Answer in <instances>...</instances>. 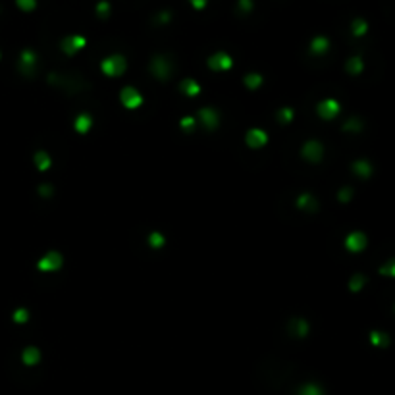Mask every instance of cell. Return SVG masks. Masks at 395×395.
I'll list each match as a JSON object with an SVG mask.
<instances>
[{
    "instance_id": "6da1fadb",
    "label": "cell",
    "mask_w": 395,
    "mask_h": 395,
    "mask_svg": "<svg viewBox=\"0 0 395 395\" xmlns=\"http://www.w3.org/2000/svg\"><path fill=\"white\" fill-rule=\"evenodd\" d=\"M101 68L108 77H118L126 71V58L120 54H114L110 58H106Z\"/></svg>"
},
{
    "instance_id": "7a4b0ae2",
    "label": "cell",
    "mask_w": 395,
    "mask_h": 395,
    "mask_svg": "<svg viewBox=\"0 0 395 395\" xmlns=\"http://www.w3.org/2000/svg\"><path fill=\"white\" fill-rule=\"evenodd\" d=\"M87 45V39L85 37H81V35H70V37H66V39L62 41V50L66 52L68 56L71 54H75L77 50H81V48Z\"/></svg>"
},
{
    "instance_id": "3957f363",
    "label": "cell",
    "mask_w": 395,
    "mask_h": 395,
    "mask_svg": "<svg viewBox=\"0 0 395 395\" xmlns=\"http://www.w3.org/2000/svg\"><path fill=\"white\" fill-rule=\"evenodd\" d=\"M120 101L126 108H139L143 104V96L135 91L133 87H126L120 95Z\"/></svg>"
},
{
    "instance_id": "277c9868",
    "label": "cell",
    "mask_w": 395,
    "mask_h": 395,
    "mask_svg": "<svg viewBox=\"0 0 395 395\" xmlns=\"http://www.w3.org/2000/svg\"><path fill=\"white\" fill-rule=\"evenodd\" d=\"M62 266V254L52 251V253L45 254L39 261V270H45V272H54Z\"/></svg>"
},
{
    "instance_id": "5b68a950",
    "label": "cell",
    "mask_w": 395,
    "mask_h": 395,
    "mask_svg": "<svg viewBox=\"0 0 395 395\" xmlns=\"http://www.w3.org/2000/svg\"><path fill=\"white\" fill-rule=\"evenodd\" d=\"M231 56L226 54V52H216L214 56H210V60H208V66L216 71H226L231 68Z\"/></svg>"
},
{
    "instance_id": "8992f818",
    "label": "cell",
    "mask_w": 395,
    "mask_h": 395,
    "mask_svg": "<svg viewBox=\"0 0 395 395\" xmlns=\"http://www.w3.org/2000/svg\"><path fill=\"white\" fill-rule=\"evenodd\" d=\"M245 141H247V145H249L251 149H261V147H264V145H266L268 137H266V133H264L262 129H251V131H247Z\"/></svg>"
},
{
    "instance_id": "52a82bcc",
    "label": "cell",
    "mask_w": 395,
    "mask_h": 395,
    "mask_svg": "<svg viewBox=\"0 0 395 395\" xmlns=\"http://www.w3.org/2000/svg\"><path fill=\"white\" fill-rule=\"evenodd\" d=\"M303 156L310 160V162H316V160H320L322 156V147H320V143L316 141H308L305 147H303Z\"/></svg>"
},
{
    "instance_id": "ba28073f",
    "label": "cell",
    "mask_w": 395,
    "mask_h": 395,
    "mask_svg": "<svg viewBox=\"0 0 395 395\" xmlns=\"http://www.w3.org/2000/svg\"><path fill=\"white\" fill-rule=\"evenodd\" d=\"M199 118L203 122V126L208 127V129H214L218 126V112L212 110V108H203L199 112Z\"/></svg>"
},
{
    "instance_id": "9c48e42d",
    "label": "cell",
    "mask_w": 395,
    "mask_h": 395,
    "mask_svg": "<svg viewBox=\"0 0 395 395\" xmlns=\"http://www.w3.org/2000/svg\"><path fill=\"white\" fill-rule=\"evenodd\" d=\"M338 112H340V104L335 103V101H324L318 106V114L324 120H332Z\"/></svg>"
},
{
    "instance_id": "30bf717a",
    "label": "cell",
    "mask_w": 395,
    "mask_h": 395,
    "mask_svg": "<svg viewBox=\"0 0 395 395\" xmlns=\"http://www.w3.org/2000/svg\"><path fill=\"white\" fill-rule=\"evenodd\" d=\"M150 70H152V73H154L156 77L164 79L168 77V73H170V66H168V62L164 58H154L152 64H150Z\"/></svg>"
},
{
    "instance_id": "8fae6325",
    "label": "cell",
    "mask_w": 395,
    "mask_h": 395,
    "mask_svg": "<svg viewBox=\"0 0 395 395\" xmlns=\"http://www.w3.org/2000/svg\"><path fill=\"white\" fill-rule=\"evenodd\" d=\"M91 126H93V120H91L89 114H79L77 118H75V122H73V127H75L77 133H87L89 129H91Z\"/></svg>"
},
{
    "instance_id": "7c38bea8",
    "label": "cell",
    "mask_w": 395,
    "mask_h": 395,
    "mask_svg": "<svg viewBox=\"0 0 395 395\" xmlns=\"http://www.w3.org/2000/svg\"><path fill=\"white\" fill-rule=\"evenodd\" d=\"M328 47H330V43H328L326 37H314L312 43H310V50H312L314 54H322V52H326Z\"/></svg>"
},
{
    "instance_id": "4fadbf2b",
    "label": "cell",
    "mask_w": 395,
    "mask_h": 395,
    "mask_svg": "<svg viewBox=\"0 0 395 395\" xmlns=\"http://www.w3.org/2000/svg\"><path fill=\"white\" fill-rule=\"evenodd\" d=\"M41 361V353H39V349H35V347H27L24 351V363L25 364H37Z\"/></svg>"
},
{
    "instance_id": "5bb4252c",
    "label": "cell",
    "mask_w": 395,
    "mask_h": 395,
    "mask_svg": "<svg viewBox=\"0 0 395 395\" xmlns=\"http://www.w3.org/2000/svg\"><path fill=\"white\" fill-rule=\"evenodd\" d=\"M182 91L185 93V95L195 96V95H199L201 87L197 85V81H193V79H183L182 81Z\"/></svg>"
},
{
    "instance_id": "9a60e30c",
    "label": "cell",
    "mask_w": 395,
    "mask_h": 395,
    "mask_svg": "<svg viewBox=\"0 0 395 395\" xmlns=\"http://www.w3.org/2000/svg\"><path fill=\"white\" fill-rule=\"evenodd\" d=\"M35 62H37V56H35L33 50H24V52H22V68H24V70H31L33 66H35Z\"/></svg>"
},
{
    "instance_id": "2e32d148",
    "label": "cell",
    "mask_w": 395,
    "mask_h": 395,
    "mask_svg": "<svg viewBox=\"0 0 395 395\" xmlns=\"http://www.w3.org/2000/svg\"><path fill=\"white\" fill-rule=\"evenodd\" d=\"M35 164H37L39 170H48L50 168V156L47 152H37L35 154Z\"/></svg>"
},
{
    "instance_id": "e0dca14e",
    "label": "cell",
    "mask_w": 395,
    "mask_h": 395,
    "mask_svg": "<svg viewBox=\"0 0 395 395\" xmlns=\"http://www.w3.org/2000/svg\"><path fill=\"white\" fill-rule=\"evenodd\" d=\"M16 6L22 12H33L37 8V0H16Z\"/></svg>"
},
{
    "instance_id": "ac0fdd59",
    "label": "cell",
    "mask_w": 395,
    "mask_h": 395,
    "mask_svg": "<svg viewBox=\"0 0 395 395\" xmlns=\"http://www.w3.org/2000/svg\"><path fill=\"white\" fill-rule=\"evenodd\" d=\"M261 83H262V77L259 75V73H249V75L245 77V85L249 89H256Z\"/></svg>"
},
{
    "instance_id": "d6986e66",
    "label": "cell",
    "mask_w": 395,
    "mask_h": 395,
    "mask_svg": "<svg viewBox=\"0 0 395 395\" xmlns=\"http://www.w3.org/2000/svg\"><path fill=\"white\" fill-rule=\"evenodd\" d=\"M347 247H349V249H353V251L361 249V247H363V237L357 235V233H355V235H351L347 239Z\"/></svg>"
},
{
    "instance_id": "ffe728a7",
    "label": "cell",
    "mask_w": 395,
    "mask_h": 395,
    "mask_svg": "<svg viewBox=\"0 0 395 395\" xmlns=\"http://www.w3.org/2000/svg\"><path fill=\"white\" fill-rule=\"evenodd\" d=\"M299 395H322V391H320L314 384H307L305 387H301Z\"/></svg>"
},
{
    "instance_id": "44dd1931",
    "label": "cell",
    "mask_w": 395,
    "mask_h": 395,
    "mask_svg": "<svg viewBox=\"0 0 395 395\" xmlns=\"http://www.w3.org/2000/svg\"><path fill=\"white\" fill-rule=\"evenodd\" d=\"M96 14H98L101 17H106L108 14H110V4H108L106 0L98 2V4H96Z\"/></svg>"
},
{
    "instance_id": "7402d4cb",
    "label": "cell",
    "mask_w": 395,
    "mask_h": 395,
    "mask_svg": "<svg viewBox=\"0 0 395 395\" xmlns=\"http://www.w3.org/2000/svg\"><path fill=\"white\" fill-rule=\"evenodd\" d=\"M278 118H280L282 124H287V122H291L293 118V110L291 108H282V110L278 112Z\"/></svg>"
},
{
    "instance_id": "603a6c76",
    "label": "cell",
    "mask_w": 395,
    "mask_h": 395,
    "mask_svg": "<svg viewBox=\"0 0 395 395\" xmlns=\"http://www.w3.org/2000/svg\"><path fill=\"white\" fill-rule=\"evenodd\" d=\"M149 243L152 247H156V249H158V247L164 245V237L160 235L158 231H154V233H150V235H149Z\"/></svg>"
},
{
    "instance_id": "cb8c5ba5",
    "label": "cell",
    "mask_w": 395,
    "mask_h": 395,
    "mask_svg": "<svg viewBox=\"0 0 395 395\" xmlns=\"http://www.w3.org/2000/svg\"><path fill=\"white\" fill-rule=\"evenodd\" d=\"M27 318H29V312H27L25 308H19V310L14 312V320H16L17 324H24V322H27Z\"/></svg>"
},
{
    "instance_id": "d4e9b609",
    "label": "cell",
    "mask_w": 395,
    "mask_h": 395,
    "mask_svg": "<svg viewBox=\"0 0 395 395\" xmlns=\"http://www.w3.org/2000/svg\"><path fill=\"white\" fill-rule=\"evenodd\" d=\"M237 6H239V10H241L243 14H249V12L253 10L254 2L253 0H239V2H237Z\"/></svg>"
},
{
    "instance_id": "484cf974",
    "label": "cell",
    "mask_w": 395,
    "mask_h": 395,
    "mask_svg": "<svg viewBox=\"0 0 395 395\" xmlns=\"http://www.w3.org/2000/svg\"><path fill=\"white\" fill-rule=\"evenodd\" d=\"M364 31H366V24H364L363 19H355L353 22V33L355 35H363Z\"/></svg>"
},
{
    "instance_id": "4316f807",
    "label": "cell",
    "mask_w": 395,
    "mask_h": 395,
    "mask_svg": "<svg viewBox=\"0 0 395 395\" xmlns=\"http://www.w3.org/2000/svg\"><path fill=\"white\" fill-rule=\"evenodd\" d=\"M314 205H316L314 199L310 197V195H303V197L299 199V206H301V208H307V206H310V208H312Z\"/></svg>"
},
{
    "instance_id": "83f0119b",
    "label": "cell",
    "mask_w": 395,
    "mask_h": 395,
    "mask_svg": "<svg viewBox=\"0 0 395 395\" xmlns=\"http://www.w3.org/2000/svg\"><path fill=\"white\" fill-rule=\"evenodd\" d=\"M189 4L195 10H205L206 4H208V0H189Z\"/></svg>"
},
{
    "instance_id": "f1b7e54d",
    "label": "cell",
    "mask_w": 395,
    "mask_h": 395,
    "mask_svg": "<svg viewBox=\"0 0 395 395\" xmlns=\"http://www.w3.org/2000/svg\"><path fill=\"white\" fill-rule=\"evenodd\" d=\"M193 126H195V120H193V118H183L182 120V127H183V129H191Z\"/></svg>"
}]
</instances>
